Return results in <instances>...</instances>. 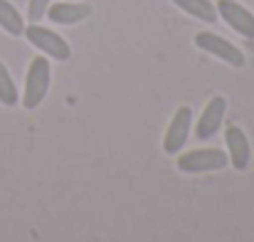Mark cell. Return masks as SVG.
<instances>
[{"instance_id": "cell-8", "label": "cell", "mask_w": 254, "mask_h": 242, "mask_svg": "<svg viewBox=\"0 0 254 242\" xmlns=\"http://www.w3.org/2000/svg\"><path fill=\"white\" fill-rule=\"evenodd\" d=\"M217 15L242 37L254 40V15L237 0H217Z\"/></svg>"}, {"instance_id": "cell-10", "label": "cell", "mask_w": 254, "mask_h": 242, "mask_svg": "<svg viewBox=\"0 0 254 242\" xmlns=\"http://www.w3.org/2000/svg\"><path fill=\"white\" fill-rule=\"evenodd\" d=\"M183 12H188L190 17L200 20V22H217L220 15H217V5L212 0H173Z\"/></svg>"}, {"instance_id": "cell-4", "label": "cell", "mask_w": 254, "mask_h": 242, "mask_svg": "<svg viewBox=\"0 0 254 242\" xmlns=\"http://www.w3.org/2000/svg\"><path fill=\"white\" fill-rule=\"evenodd\" d=\"M192 42H195V47H200L202 52H207V55L222 60L225 65H230V67H235V70L245 67V62H247V60H245V52H242L240 47H235L230 40L220 37V35H212V32H197Z\"/></svg>"}, {"instance_id": "cell-11", "label": "cell", "mask_w": 254, "mask_h": 242, "mask_svg": "<svg viewBox=\"0 0 254 242\" xmlns=\"http://www.w3.org/2000/svg\"><path fill=\"white\" fill-rule=\"evenodd\" d=\"M0 27L12 37L25 35V20L10 0H0Z\"/></svg>"}, {"instance_id": "cell-3", "label": "cell", "mask_w": 254, "mask_h": 242, "mask_svg": "<svg viewBox=\"0 0 254 242\" xmlns=\"http://www.w3.org/2000/svg\"><path fill=\"white\" fill-rule=\"evenodd\" d=\"M178 170L195 175V173H212L230 165V159L220 149H195L188 154H178Z\"/></svg>"}, {"instance_id": "cell-1", "label": "cell", "mask_w": 254, "mask_h": 242, "mask_svg": "<svg viewBox=\"0 0 254 242\" xmlns=\"http://www.w3.org/2000/svg\"><path fill=\"white\" fill-rule=\"evenodd\" d=\"M50 81H52V67L47 57H35L27 67V77H25V94H22V106L27 111H35L47 91H50Z\"/></svg>"}, {"instance_id": "cell-13", "label": "cell", "mask_w": 254, "mask_h": 242, "mask_svg": "<svg viewBox=\"0 0 254 242\" xmlns=\"http://www.w3.org/2000/svg\"><path fill=\"white\" fill-rule=\"evenodd\" d=\"M50 5H52V0H30V5H27V20L30 22H40L47 15Z\"/></svg>"}, {"instance_id": "cell-2", "label": "cell", "mask_w": 254, "mask_h": 242, "mask_svg": "<svg viewBox=\"0 0 254 242\" xmlns=\"http://www.w3.org/2000/svg\"><path fill=\"white\" fill-rule=\"evenodd\" d=\"M25 37H27V42H30L32 47H37V50H40L42 55H47L50 60L67 62V60L72 57L69 42H67L62 35H57L55 30H50V27H42V25L32 22L30 27H25Z\"/></svg>"}, {"instance_id": "cell-5", "label": "cell", "mask_w": 254, "mask_h": 242, "mask_svg": "<svg viewBox=\"0 0 254 242\" xmlns=\"http://www.w3.org/2000/svg\"><path fill=\"white\" fill-rule=\"evenodd\" d=\"M190 126H192V109L190 106H180L173 119H170L168 129L163 134V154L175 156L185 149L188 139H190Z\"/></svg>"}, {"instance_id": "cell-6", "label": "cell", "mask_w": 254, "mask_h": 242, "mask_svg": "<svg viewBox=\"0 0 254 242\" xmlns=\"http://www.w3.org/2000/svg\"><path fill=\"white\" fill-rule=\"evenodd\" d=\"M225 114H227V99H225L222 94L212 96V99L205 104V109H202V114H200V119H197V124H195V139L210 141V139L220 131V126H222V121H225Z\"/></svg>"}, {"instance_id": "cell-7", "label": "cell", "mask_w": 254, "mask_h": 242, "mask_svg": "<svg viewBox=\"0 0 254 242\" xmlns=\"http://www.w3.org/2000/svg\"><path fill=\"white\" fill-rule=\"evenodd\" d=\"M225 144H227V159L232 163V168L240 173L247 170L252 163V144H250L245 129L237 124H230L225 129Z\"/></svg>"}, {"instance_id": "cell-9", "label": "cell", "mask_w": 254, "mask_h": 242, "mask_svg": "<svg viewBox=\"0 0 254 242\" xmlns=\"http://www.w3.org/2000/svg\"><path fill=\"white\" fill-rule=\"evenodd\" d=\"M91 12H94V7L86 5V2L64 0V2H52L50 10H47V17L55 25H77V22H84Z\"/></svg>"}, {"instance_id": "cell-12", "label": "cell", "mask_w": 254, "mask_h": 242, "mask_svg": "<svg viewBox=\"0 0 254 242\" xmlns=\"http://www.w3.org/2000/svg\"><path fill=\"white\" fill-rule=\"evenodd\" d=\"M17 101H20V94H17L15 80L7 72V67L0 62V104L2 106H15Z\"/></svg>"}]
</instances>
